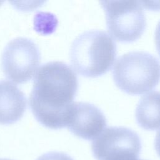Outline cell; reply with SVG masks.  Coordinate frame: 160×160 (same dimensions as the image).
Segmentation results:
<instances>
[{"mask_svg": "<svg viewBox=\"0 0 160 160\" xmlns=\"http://www.w3.org/2000/svg\"><path fill=\"white\" fill-rule=\"evenodd\" d=\"M116 86L133 95L154 89L160 81V62L146 51H131L118 58L112 70Z\"/></svg>", "mask_w": 160, "mask_h": 160, "instance_id": "obj_3", "label": "cell"}, {"mask_svg": "<svg viewBox=\"0 0 160 160\" xmlns=\"http://www.w3.org/2000/svg\"><path fill=\"white\" fill-rule=\"evenodd\" d=\"M0 160H11V159H0Z\"/></svg>", "mask_w": 160, "mask_h": 160, "instance_id": "obj_14", "label": "cell"}, {"mask_svg": "<svg viewBox=\"0 0 160 160\" xmlns=\"http://www.w3.org/2000/svg\"><path fill=\"white\" fill-rule=\"evenodd\" d=\"M139 157H129V158H124L122 160H144V159H139L138 158Z\"/></svg>", "mask_w": 160, "mask_h": 160, "instance_id": "obj_13", "label": "cell"}, {"mask_svg": "<svg viewBox=\"0 0 160 160\" xmlns=\"http://www.w3.org/2000/svg\"><path fill=\"white\" fill-rule=\"evenodd\" d=\"M116 55L114 40L101 30L86 31L77 36L70 49L74 69L84 77L102 75L111 68Z\"/></svg>", "mask_w": 160, "mask_h": 160, "instance_id": "obj_2", "label": "cell"}, {"mask_svg": "<svg viewBox=\"0 0 160 160\" xmlns=\"http://www.w3.org/2000/svg\"><path fill=\"white\" fill-rule=\"evenodd\" d=\"M91 148L97 160H118L131 155L139 156L141 143L139 136L133 130L111 126L94 139Z\"/></svg>", "mask_w": 160, "mask_h": 160, "instance_id": "obj_6", "label": "cell"}, {"mask_svg": "<svg viewBox=\"0 0 160 160\" xmlns=\"http://www.w3.org/2000/svg\"><path fill=\"white\" fill-rule=\"evenodd\" d=\"M106 126L104 114L95 105L86 102H73L69 111L66 127L74 135L91 140L96 138Z\"/></svg>", "mask_w": 160, "mask_h": 160, "instance_id": "obj_7", "label": "cell"}, {"mask_svg": "<svg viewBox=\"0 0 160 160\" xmlns=\"http://www.w3.org/2000/svg\"><path fill=\"white\" fill-rule=\"evenodd\" d=\"M154 40L157 51L159 54L160 55V21L158 23L156 28L154 34Z\"/></svg>", "mask_w": 160, "mask_h": 160, "instance_id": "obj_11", "label": "cell"}, {"mask_svg": "<svg viewBox=\"0 0 160 160\" xmlns=\"http://www.w3.org/2000/svg\"><path fill=\"white\" fill-rule=\"evenodd\" d=\"M107 28L116 40L130 42L141 37L146 21L141 2L136 1H101Z\"/></svg>", "mask_w": 160, "mask_h": 160, "instance_id": "obj_4", "label": "cell"}, {"mask_svg": "<svg viewBox=\"0 0 160 160\" xmlns=\"http://www.w3.org/2000/svg\"><path fill=\"white\" fill-rule=\"evenodd\" d=\"M26 98L22 91L12 82L0 81V124L17 122L26 109Z\"/></svg>", "mask_w": 160, "mask_h": 160, "instance_id": "obj_8", "label": "cell"}, {"mask_svg": "<svg viewBox=\"0 0 160 160\" xmlns=\"http://www.w3.org/2000/svg\"><path fill=\"white\" fill-rule=\"evenodd\" d=\"M40 52L34 41L19 37L9 41L4 48L1 65L5 76L14 82L29 81L38 71Z\"/></svg>", "mask_w": 160, "mask_h": 160, "instance_id": "obj_5", "label": "cell"}, {"mask_svg": "<svg viewBox=\"0 0 160 160\" xmlns=\"http://www.w3.org/2000/svg\"><path fill=\"white\" fill-rule=\"evenodd\" d=\"M78 88L77 76L65 62L42 64L36 72L29 96V105L37 121L50 129L66 127Z\"/></svg>", "mask_w": 160, "mask_h": 160, "instance_id": "obj_1", "label": "cell"}, {"mask_svg": "<svg viewBox=\"0 0 160 160\" xmlns=\"http://www.w3.org/2000/svg\"><path fill=\"white\" fill-rule=\"evenodd\" d=\"M154 147L158 154L160 157V131L156 134L154 140Z\"/></svg>", "mask_w": 160, "mask_h": 160, "instance_id": "obj_12", "label": "cell"}, {"mask_svg": "<svg viewBox=\"0 0 160 160\" xmlns=\"http://www.w3.org/2000/svg\"><path fill=\"white\" fill-rule=\"evenodd\" d=\"M36 160H73L69 155L60 152H50L41 155Z\"/></svg>", "mask_w": 160, "mask_h": 160, "instance_id": "obj_10", "label": "cell"}, {"mask_svg": "<svg viewBox=\"0 0 160 160\" xmlns=\"http://www.w3.org/2000/svg\"><path fill=\"white\" fill-rule=\"evenodd\" d=\"M135 117L138 124L146 130L160 128V92L152 91L138 102Z\"/></svg>", "mask_w": 160, "mask_h": 160, "instance_id": "obj_9", "label": "cell"}]
</instances>
